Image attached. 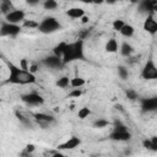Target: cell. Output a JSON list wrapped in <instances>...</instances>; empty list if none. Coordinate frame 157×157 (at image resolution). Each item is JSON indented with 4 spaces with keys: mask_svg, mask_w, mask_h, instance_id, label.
<instances>
[{
    "mask_svg": "<svg viewBox=\"0 0 157 157\" xmlns=\"http://www.w3.org/2000/svg\"><path fill=\"white\" fill-rule=\"evenodd\" d=\"M7 67H9V77L7 82L13 83V85H32L37 82V77L33 72L23 70L22 67L9 63L7 61Z\"/></svg>",
    "mask_w": 157,
    "mask_h": 157,
    "instance_id": "cell-1",
    "label": "cell"
},
{
    "mask_svg": "<svg viewBox=\"0 0 157 157\" xmlns=\"http://www.w3.org/2000/svg\"><path fill=\"white\" fill-rule=\"evenodd\" d=\"M85 42L83 39L78 38L75 42L71 43H66L65 50L63 53L61 60H63V65H66L72 61H77V60H85Z\"/></svg>",
    "mask_w": 157,
    "mask_h": 157,
    "instance_id": "cell-2",
    "label": "cell"
},
{
    "mask_svg": "<svg viewBox=\"0 0 157 157\" xmlns=\"http://www.w3.org/2000/svg\"><path fill=\"white\" fill-rule=\"evenodd\" d=\"M61 28H63L61 23L54 16H47V17H44L38 23V27H37V29L40 33H43V34H52V33H55V32L60 31Z\"/></svg>",
    "mask_w": 157,
    "mask_h": 157,
    "instance_id": "cell-3",
    "label": "cell"
},
{
    "mask_svg": "<svg viewBox=\"0 0 157 157\" xmlns=\"http://www.w3.org/2000/svg\"><path fill=\"white\" fill-rule=\"evenodd\" d=\"M109 139L114 141H129L131 139V132L123 123L118 120L114 123V128L109 134Z\"/></svg>",
    "mask_w": 157,
    "mask_h": 157,
    "instance_id": "cell-4",
    "label": "cell"
},
{
    "mask_svg": "<svg viewBox=\"0 0 157 157\" xmlns=\"http://www.w3.org/2000/svg\"><path fill=\"white\" fill-rule=\"evenodd\" d=\"M21 32V26L10 23V22H1L0 25V37H16Z\"/></svg>",
    "mask_w": 157,
    "mask_h": 157,
    "instance_id": "cell-5",
    "label": "cell"
},
{
    "mask_svg": "<svg viewBox=\"0 0 157 157\" xmlns=\"http://www.w3.org/2000/svg\"><path fill=\"white\" fill-rule=\"evenodd\" d=\"M141 77L144 80H156L157 78V66L153 59H148L141 70Z\"/></svg>",
    "mask_w": 157,
    "mask_h": 157,
    "instance_id": "cell-6",
    "label": "cell"
},
{
    "mask_svg": "<svg viewBox=\"0 0 157 157\" xmlns=\"http://www.w3.org/2000/svg\"><path fill=\"white\" fill-rule=\"evenodd\" d=\"M21 101L23 103H26L27 105L31 107H37V105H42L44 103V98L42 94L37 93V92H28L21 96Z\"/></svg>",
    "mask_w": 157,
    "mask_h": 157,
    "instance_id": "cell-7",
    "label": "cell"
},
{
    "mask_svg": "<svg viewBox=\"0 0 157 157\" xmlns=\"http://www.w3.org/2000/svg\"><path fill=\"white\" fill-rule=\"evenodd\" d=\"M25 18H26V12L20 9H13L9 13L5 15V21L10 23H15V25L22 23Z\"/></svg>",
    "mask_w": 157,
    "mask_h": 157,
    "instance_id": "cell-8",
    "label": "cell"
},
{
    "mask_svg": "<svg viewBox=\"0 0 157 157\" xmlns=\"http://www.w3.org/2000/svg\"><path fill=\"white\" fill-rule=\"evenodd\" d=\"M137 6L140 12L153 15V12L157 10V0H140Z\"/></svg>",
    "mask_w": 157,
    "mask_h": 157,
    "instance_id": "cell-9",
    "label": "cell"
},
{
    "mask_svg": "<svg viewBox=\"0 0 157 157\" xmlns=\"http://www.w3.org/2000/svg\"><path fill=\"white\" fill-rule=\"evenodd\" d=\"M140 107L142 113H150L155 112L157 109V98L150 97V98H142L140 101Z\"/></svg>",
    "mask_w": 157,
    "mask_h": 157,
    "instance_id": "cell-10",
    "label": "cell"
},
{
    "mask_svg": "<svg viewBox=\"0 0 157 157\" xmlns=\"http://www.w3.org/2000/svg\"><path fill=\"white\" fill-rule=\"evenodd\" d=\"M142 28L151 36H155L157 33V21L155 20L153 15H147L146 20L144 21Z\"/></svg>",
    "mask_w": 157,
    "mask_h": 157,
    "instance_id": "cell-11",
    "label": "cell"
},
{
    "mask_svg": "<svg viewBox=\"0 0 157 157\" xmlns=\"http://www.w3.org/2000/svg\"><path fill=\"white\" fill-rule=\"evenodd\" d=\"M42 64L45 65L49 69H60L63 66V60L60 56H56V55H49L47 58H44L42 60Z\"/></svg>",
    "mask_w": 157,
    "mask_h": 157,
    "instance_id": "cell-12",
    "label": "cell"
},
{
    "mask_svg": "<svg viewBox=\"0 0 157 157\" xmlns=\"http://www.w3.org/2000/svg\"><path fill=\"white\" fill-rule=\"evenodd\" d=\"M81 139L80 137H77V136H71V137H69L65 142H63V144H60V145H58V150L60 151V150H74V148H76V147H78L80 145H81Z\"/></svg>",
    "mask_w": 157,
    "mask_h": 157,
    "instance_id": "cell-13",
    "label": "cell"
},
{
    "mask_svg": "<svg viewBox=\"0 0 157 157\" xmlns=\"http://www.w3.org/2000/svg\"><path fill=\"white\" fill-rule=\"evenodd\" d=\"M33 117H34V120L40 126H47V125L55 121V118L53 115H49V114H45V113H34Z\"/></svg>",
    "mask_w": 157,
    "mask_h": 157,
    "instance_id": "cell-14",
    "label": "cell"
},
{
    "mask_svg": "<svg viewBox=\"0 0 157 157\" xmlns=\"http://www.w3.org/2000/svg\"><path fill=\"white\" fill-rule=\"evenodd\" d=\"M66 15L70 17V18H81L83 15H85V10L82 7H70L67 11H66Z\"/></svg>",
    "mask_w": 157,
    "mask_h": 157,
    "instance_id": "cell-15",
    "label": "cell"
},
{
    "mask_svg": "<svg viewBox=\"0 0 157 157\" xmlns=\"http://www.w3.org/2000/svg\"><path fill=\"white\" fill-rule=\"evenodd\" d=\"M104 49L107 53H117L118 49H119V44H118V40L115 38H110L107 40L105 45H104Z\"/></svg>",
    "mask_w": 157,
    "mask_h": 157,
    "instance_id": "cell-16",
    "label": "cell"
},
{
    "mask_svg": "<svg viewBox=\"0 0 157 157\" xmlns=\"http://www.w3.org/2000/svg\"><path fill=\"white\" fill-rule=\"evenodd\" d=\"M142 146L151 151H157V136H152L151 139H145L142 141Z\"/></svg>",
    "mask_w": 157,
    "mask_h": 157,
    "instance_id": "cell-17",
    "label": "cell"
},
{
    "mask_svg": "<svg viewBox=\"0 0 157 157\" xmlns=\"http://www.w3.org/2000/svg\"><path fill=\"white\" fill-rule=\"evenodd\" d=\"M120 54L123 55V56H125V58H129L132 53H134V48H132V45L130 44V43H128V42H123L121 44H120Z\"/></svg>",
    "mask_w": 157,
    "mask_h": 157,
    "instance_id": "cell-18",
    "label": "cell"
},
{
    "mask_svg": "<svg viewBox=\"0 0 157 157\" xmlns=\"http://www.w3.org/2000/svg\"><path fill=\"white\" fill-rule=\"evenodd\" d=\"M119 33H120L123 37H125V38H130V37L134 36L135 28H134V26H131V25H129V23H125V25L121 27V29L119 31Z\"/></svg>",
    "mask_w": 157,
    "mask_h": 157,
    "instance_id": "cell-19",
    "label": "cell"
},
{
    "mask_svg": "<svg viewBox=\"0 0 157 157\" xmlns=\"http://www.w3.org/2000/svg\"><path fill=\"white\" fill-rule=\"evenodd\" d=\"M15 7H13V5H12V2L10 1V0H1L0 1V12L1 13H4V15H6V13H9L11 10H13Z\"/></svg>",
    "mask_w": 157,
    "mask_h": 157,
    "instance_id": "cell-20",
    "label": "cell"
},
{
    "mask_svg": "<svg viewBox=\"0 0 157 157\" xmlns=\"http://www.w3.org/2000/svg\"><path fill=\"white\" fill-rule=\"evenodd\" d=\"M86 85V80L83 77H80V76H75L72 78H70V86L72 88H81L82 86Z\"/></svg>",
    "mask_w": 157,
    "mask_h": 157,
    "instance_id": "cell-21",
    "label": "cell"
},
{
    "mask_svg": "<svg viewBox=\"0 0 157 157\" xmlns=\"http://www.w3.org/2000/svg\"><path fill=\"white\" fill-rule=\"evenodd\" d=\"M65 47H66V42H60L59 44H56L54 48H53V54L56 55V56H63V53L65 50Z\"/></svg>",
    "mask_w": 157,
    "mask_h": 157,
    "instance_id": "cell-22",
    "label": "cell"
},
{
    "mask_svg": "<svg viewBox=\"0 0 157 157\" xmlns=\"http://www.w3.org/2000/svg\"><path fill=\"white\" fill-rule=\"evenodd\" d=\"M55 85L59 87V88H67L70 86V78L67 76H61L56 80Z\"/></svg>",
    "mask_w": 157,
    "mask_h": 157,
    "instance_id": "cell-23",
    "label": "cell"
},
{
    "mask_svg": "<svg viewBox=\"0 0 157 157\" xmlns=\"http://www.w3.org/2000/svg\"><path fill=\"white\" fill-rule=\"evenodd\" d=\"M110 123L107 120V119H103V118H98L97 120H94L93 123H92V126L94 128V129H103V128H105V126H108Z\"/></svg>",
    "mask_w": 157,
    "mask_h": 157,
    "instance_id": "cell-24",
    "label": "cell"
},
{
    "mask_svg": "<svg viewBox=\"0 0 157 157\" xmlns=\"http://www.w3.org/2000/svg\"><path fill=\"white\" fill-rule=\"evenodd\" d=\"M91 109L88 108V107H82V108H80L78 109V112H77V118L78 119H81V120H83V119H86V118H88L90 115H91Z\"/></svg>",
    "mask_w": 157,
    "mask_h": 157,
    "instance_id": "cell-25",
    "label": "cell"
},
{
    "mask_svg": "<svg viewBox=\"0 0 157 157\" xmlns=\"http://www.w3.org/2000/svg\"><path fill=\"white\" fill-rule=\"evenodd\" d=\"M117 71H118V76L121 78V80H126L129 77V71H128V67L123 66V65H119L117 67Z\"/></svg>",
    "mask_w": 157,
    "mask_h": 157,
    "instance_id": "cell-26",
    "label": "cell"
},
{
    "mask_svg": "<svg viewBox=\"0 0 157 157\" xmlns=\"http://www.w3.org/2000/svg\"><path fill=\"white\" fill-rule=\"evenodd\" d=\"M58 1L56 0H44L43 2V7L44 10H55L58 7Z\"/></svg>",
    "mask_w": 157,
    "mask_h": 157,
    "instance_id": "cell-27",
    "label": "cell"
},
{
    "mask_svg": "<svg viewBox=\"0 0 157 157\" xmlns=\"http://www.w3.org/2000/svg\"><path fill=\"white\" fill-rule=\"evenodd\" d=\"M15 114H16V117H17V119L23 124V125H26V126H32V124H31V120H29V118H27V117H25L22 113H20V112H15Z\"/></svg>",
    "mask_w": 157,
    "mask_h": 157,
    "instance_id": "cell-28",
    "label": "cell"
},
{
    "mask_svg": "<svg viewBox=\"0 0 157 157\" xmlns=\"http://www.w3.org/2000/svg\"><path fill=\"white\" fill-rule=\"evenodd\" d=\"M124 25H125L124 20H121V18H117V20H114V21H113V23H112V27H113V29H114L115 32H119Z\"/></svg>",
    "mask_w": 157,
    "mask_h": 157,
    "instance_id": "cell-29",
    "label": "cell"
},
{
    "mask_svg": "<svg viewBox=\"0 0 157 157\" xmlns=\"http://www.w3.org/2000/svg\"><path fill=\"white\" fill-rule=\"evenodd\" d=\"M38 23L39 22H37V21H34V20H23V22H22V26L23 27H26V28H37L38 27Z\"/></svg>",
    "mask_w": 157,
    "mask_h": 157,
    "instance_id": "cell-30",
    "label": "cell"
},
{
    "mask_svg": "<svg viewBox=\"0 0 157 157\" xmlns=\"http://www.w3.org/2000/svg\"><path fill=\"white\" fill-rule=\"evenodd\" d=\"M82 90L81 88H72L70 92H69V94H67V97H70V98H78V97H81L82 96Z\"/></svg>",
    "mask_w": 157,
    "mask_h": 157,
    "instance_id": "cell-31",
    "label": "cell"
},
{
    "mask_svg": "<svg viewBox=\"0 0 157 157\" xmlns=\"http://www.w3.org/2000/svg\"><path fill=\"white\" fill-rule=\"evenodd\" d=\"M126 97H128V99H130V101H135V99L139 98L137 92H136L135 90H131V88L126 91Z\"/></svg>",
    "mask_w": 157,
    "mask_h": 157,
    "instance_id": "cell-32",
    "label": "cell"
},
{
    "mask_svg": "<svg viewBox=\"0 0 157 157\" xmlns=\"http://www.w3.org/2000/svg\"><path fill=\"white\" fill-rule=\"evenodd\" d=\"M34 151H36V146H34L33 144H28V145H26V147H25L23 155H29V153H32V152H34Z\"/></svg>",
    "mask_w": 157,
    "mask_h": 157,
    "instance_id": "cell-33",
    "label": "cell"
},
{
    "mask_svg": "<svg viewBox=\"0 0 157 157\" xmlns=\"http://www.w3.org/2000/svg\"><path fill=\"white\" fill-rule=\"evenodd\" d=\"M20 67H22L23 70H27V71H29V65H28V61H27V59H22V60L20 61Z\"/></svg>",
    "mask_w": 157,
    "mask_h": 157,
    "instance_id": "cell-34",
    "label": "cell"
},
{
    "mask_svg": "<svg viewBox=\"0 0 157 157\" xmlns=\"http://www.w3.org/2000/svg\"><path fill=\"white\" fill-rule=\"evenodd\" d=\"M40 2V0H26V4L29 6H37Z\"/></svg>",
    "mask_w": 157,
    "mask_h": 157,
    "instance_id": "cell-35",
    "label": "cell"
},
{
    "mask_svg": "<svg viewBox=\"0 0 157 157\" xmlns=\"http://www.w3.org/2000/svg\"><path fill=\"white\" fill-rule=\"evenodd\" d=\"M80 20H81V23H83V25H86V23H88V22H90V17H88L86 13H85Z\"/></svg>",
    "mask_w": 157,
    "mask_h": 157,
    "instance_id": "cell-36",
    "label": "cell"
},
{
    "mask_svg": "<svg viewBox=\"0 0 157 157\" xmlns=\"http://www.w3.org/2000/svg\"><path fill=\"white\" fill-rule=\"evenodd\" d=\"M104 2V0H92V4H96V5H102Z\"/></svg>",
    "mask_w": 157,
    "mask_h": 157,
    "instance_id": "cell-37",
    "label": "cell"
},
{
    "mask_svg": "<svg viewBox=\"0 0 157 157\" xmlns=\"http://www.w3.org/2000/svg\"><path fill=\"white\" fill-rule=\"evenodd\" d=\"M117 1H119V0H104V2H107V4H109V5H113V4H115Z\"/></svg>",
    "mask_w": 157,
    "mask_h": 157,
    "instance_id": "cell-38",
    "label": "cell"
},
{
    "mask_svg": "<svg viewBox=\"0 0 157 157\" xmlns=\"http://www.w3.org/2000/svg\"><path fill=\"white\" fill-rule=\"evenodd\" d=\"M81 2H83V4H87V5H90V4H92V0H80Z\"/></svg>",
    "mask_w": 157,
    "mask_h": 157,
    "instance_id": "cell-39",
    "label": "cell"
},
{
    "mask_svg": "<svg viewBox=\"0 0 157 157\" xmlns=\"http://www.w3.org/2000/svg\"><path fill=\"white\" fill-rule=\"evenodd\" d=\"M129 1H130V2H131V4H134V5H137V4H139V1H140V0H129Z\"/></svg>",
    "mask_w": 157,
    "mask_h": 157,
    "instance_id": "cell-40",
    "label": "cell"
}]
</instances>
